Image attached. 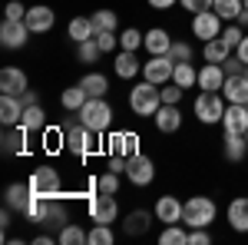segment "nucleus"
<instances>
[{"label": "nucleus", "instance_id": "nucleus-2", "mask_svg": "<svg viewBox=\"0 0 248 245\" xmlns=\"http://www.w3.org/2000/svg\"><path fill=\"white\" fill-rule=\"evenodd\" d=\"M218 215V206L209 196H192L189 202H182V226L189 229H209Z\"/></svg>", "mask_w": 248, "mask_h": 245}, {"label": "nucleus", "instance_id": "nucleus-26", "mask_svg": "<svg viewBox=\"0 0 248 245\" xmlns=\"http://www.w3.org/2000/svg\"><path fill=\"white\" fill-rule=\"evenodd\" d=\"M27 136H30V132L23 130V126H7L3 139H0V143H3V146H0V149H3V156H17V152H23Z\"/></svg>", "mask_w": 248, "mask_h": 245}, {"label": "nucleus", "instance_id": "nucleus-33", "mask_svg": "<svg viewBox=\"0 0 248 245\" xmlns=\"http://www.w3.org/2000/svg\"><path fill=\"white\" fill-rule=\"evenodd\" d=\"M66 33H70L73 43L90 40V37H93V20H90V17H73V20H70V27H66Z\"/></svg>", "mask_w": 248, "mask_h": 245}, {"label": "nucleus", "instance_id": "nucleus-36", "mask_svg": "<svg viewBox=\"0 0 248 245\" xmlns=\"http://www.w3.org/2000/svg\"><path fill=\"white\" fill-rule=\"evenodd\" d=\"M172 83H179L182 90H189L199 83V70L192 66V63H175V70H172Z\"/></svg>", "mask_w": 248, "mask_h": 245}, {"label": "nucleus", "instance_id": "nucleus-47", "mask_svg": "<svg viewBox=\"0 0 248 245\" xmlns=\"http://www.w3.org/2000/svg\"><path fill=\"white\" fill-rule=\"evenodd\" d=\"M93 40L99 43V50H103V53L116 50V43H119V37H116V33H93Z\"/></svg>", "mask_w": 248, "mask_h": 245}, {"label": "nucleus", "instance_id": "nucleus-52", "mask_svg": "<svg viewBox=\"0 0 248 245\" xmlns=\"http://www.w3.org/2000/svg\"><path fill=\"white\" fill-rule=\"evenodd\" d=\"M126 163H129L126 156H113V152H109V169H113V172H119V176H126Z\"/></svg>", "mask_w": 248, "mask_h": 245}, {"label": "nucleus", "instance_id": "nucleus-6", "mask_svg": "<svg viewBox=\"0 0 248 245\" xmlns=\"http://www.w3.org/2000/svg\"><path fill=\"white\" fill-rule=\"evenodd\" d=\"M27 182H30V189H33V196H40V199H53V196L66 199V196H63V179H60V172L53 169V166L33 169Z\"/></svg>", "mask_w": 248, "mask_h": 245}, {"label": "nucleus", "instance_id": "nucleus-32", "mask_svg": "<svg viewBox=\"0 0 248 245\" xmlns=\"http://www.w3.org/2000/svg\"><path fill=\"white\" fill-rule=\"evenodd\" d=\"M79 86L86 90V96H106L109 93V80L103 73H86L83 80H79Z\"/></svg>", "mask_w": 248, "mask_h": 245}, {"label": "nucleus", "instance_id": "nucleus-13", "mask_svg": "<svg viewBox=\"0 0 248 245\" xmlns=\"http://www.w3.org/2000/svg\"><path fill=\"white\" fill-rule=\"evenodd\" d=\"M27 40H30V27H27L23 20H3V23H0V43H3L7 50L27 47Z\"/></svg>", "mask_w": 248, "mask_h": 245}, {"label": "nucleus", "instance_id": "nucleus-48", "mask_svg": "<svg viewBox=\"0 0 248 245\" xmlns=\"http://www.w3.org/2000/svg\"><path fill=\"white\" fill-rule=\"evenodd\" d=\"M179 3H182L189 14H202V10H212V3H215V0H179Z\"/></svg>", "mask_w": 248, "mask_h": 245}, {"label": "nucleus", "instance_id": "nucleus-40", "mask_svg": "<svg viewBox=\"0 0 248 245\" xmlns=\"http://www.w3.org/2000/svg\"><path fill=\"white\" fill-rule=\"evenodd\" d=\"M142 40H146V33H139L136 27H126V30L119 33V47H123V50H139Z\"/></svg>", "mask_w": 248, "mask_h": 245}, {"label": "nucleus", "instance_id": "nucleus-31", "mask_svg": "<svg viewBox=\"0 0 248 245\" xmlns=\"http://www.w3.org/2000/svg\"><path fill=\"white\" fill-rule=\"evenodd\" d=\"M149 222H153V215L146 212V209H136V212H129L126 215V235H146L149 232Z\"/></svg>", "mask_w": 248, "mask_h": 245}, {"label": "nucleus", "instance_id": "nucleus-57", "mask_svg": "<svg viewBox=\"0 0 248 245\" xmlns=\"http://www.w3.org/2000/svg\"><path fill=\"white\" fill-rule=\"evenodd\" d=\"M242 3H245V10H248V0H242Z\"/></svg>", "mask_w": 248, "mask_h": 245}, {"label": "nucleus", "instance_id": "nucleus-25", "mask_svg": "<svg viewBox=\"0 0 248 245\" xmlns=\"http://www.w3.org/2000/svg\"><path fill=\"white\" fill-rule=\"evenodd\" d=\"M225 146H222V152H225V159L229 163H242L248 156V139L242 136V132H225V139H222Z\"/></svg>", "mask_w": 248, "mask_h": 245}, {"label": "nucleus", "instance_id": "nucleus-38", "mask_svg": "<svg viewBox=\"0 0 248 245\" xmlns=\"http://www.w3.org/2000/svg\"><path fill=\"white\" fill-rule=\"evenodd\" d=\"M159 242H162V245H189V232L182 229V222H175V226H166V229H162Z\"/></svg>", "mask_w": 248, "mask_h": 245}, {"label": "nucleus", "instance_id": "nucleus-8", "mask_svg": "<svg viewBox=\"0 0 248 245\" xmlns=\"http://www.w3.org/2000/svg\"><path fill=\"white\" fill-rule=\"evenodd\" d=\"M33 189H30V182H10L7 186V192H3V206L10 209V212H17V215H27L30 212V206H33Z\"/></svg>", "mask_w": 248, "mask_h": 245}, {"label": "nucleus", "instance_id": "nucleus-41", "mask_svg": "<svg viewBox=\"0 0 248 245\" xmlns=\"http://www.w3.org/2000/svg\"><path fill=\"white\" fill-rule=\"evenodd\" d=\"M96 192H109V196H116L119 192V172H103V176H96Z\"/></svg>", "mask_w": 248, "mask_h": 245}, {"label": "nucleus", "instance_id": "nucleus-1", "mask_svg": "<svg viewBox=\"0 0 248 245\" xmlns=\"http://www.w3.org/2000/svg\"><path fill=\"white\" fill-rule=\"evenodd\" d=\"M27 219L30 222H37V226L43 229H63L70 226V212H66V206L60 202V196H53V199H33V206H30V212H27Z\"/></svg>", "mask_w": 248, "mask_h": 245}, {"label": "nucleus", "instance_id": "nucleus-11", "mask_svg": "<svg viewBox=\"0 0 248 245\" xmlns=\"http://www.w3.org/2000/svg\"><path fill=\"white\" fill-rule=\"evenodd\" d=\"M172 70H175V60L169 53H162V57H149V63H142V76L155 83V86H166L172 83Z\"/></svg>", "mask_w": 248, "mask_h": 245}, {"label": "nucleus", "instance_id": "nucleus-42", "mask_svg": "<svg viewBox=\"0 0 248 245\" xmlns=\"http://www.w3.org/2000/svg\"><path fill=\"white\" fill-rule=\"evenodd\" d=\"M113 242H116L113 229H109V226H103V222H96V229L90 232V245H113Z\"/></svg>", "mask_w": 248, "mask_h": 245}, {"label": "nucleus", "instance_id": "nucleus-45", "mask_svg": "<svg viewBox=\"0 0 248 245\" xmlns=\"http://www.w3.org/2000/svg\"><path fill=\"white\" fill-rule=\"evenodd\" d=\"M27 10H30V7H23L20 0H10V3L3 7V20H23V17H27Z\"/></svg>", "mask_w": 248, "mask_h": 245}, {"label": "nucleus", "instance_id": "nucleus-17", "mask_svg": "<svg viewBox=\"0 0 248 245\" xmlns=\"http://www.w3.org/2000/svg\"><path fill=\"white\" fill-rule=\"evenodd\" d=\"M222 130L225 132H248V106L245 103H229L225 116H222Z\"/></svg>", "mask_w": 248, "mask_h": 245}, {"label": "nucleus", "instance_id": "nucleus-37", "mask_svg": "<svg viewBox=\"0 0 248 245\" xmlns=\"http://www.w3.org/2000/svg\"><path fill=\"white\" fill-rule=\"evenodd\" d=\"M57 242H60V245H83V242H90V232H83L77 222H70V226L60 229Z\"/></svg>", "mask_w": 248, "mask_h": 245}, {"label": "nucleus", "instance_id": "nucleus-46", "mask_svg": "<svg viewBox=\"0 0 248 245\" xmlns=\"http://www.w3.org/2000/svg\"><path fill=\"white\" fill-rule=\"evenodd\" d=\"M159 93H162V103H179L182 99V86L179 83H166Z\"/></svg>", "mask_w": 248, "mask_h": 245}, {"label": "nucleus", "instance_id": "nucleus-53", "mask_svg": "<svg viewBox=\"0 0 248 245\" xmlns=\"http://www.w3.org/2000/svg\"><path fill=\"white\" fill-rule=\"evenodd\" d=\"M235 57H238V60H242V63H245V66H248V33H245V37H242V43L235 47Z\"/></svg>", "mask_w": 248, "mask_h": 245}, {"label": "nucleus", "instance_id": "nucleus-9", "mask_svg": "<svg viewBox=\"0 0 248 245\" xmlns=\"http://www.w3.org/2000/svg\"><path fill=\"white\" fill-rule=\"evenodd\" d=\"M222 23H225V20L218 17L215 10H202V14H192V33L202 40V43H209V40L222 37Z\"/></svg>", "mask_w": 248, "mask_h": 245}, {"label": "nucleus", "instance_id": "nucleus-22", "mask_svg": "<svg viewBox=\"0 0 248 245\" xmlns=\"http://www.w3.org/2000/svg\"><path fill=\"white\" fill-rule=\"evenodd\" d=\"M20 116H23L20 96L0 93V123H3V126H20Z\"/></svg>", "mask_w": 248, "mask_h": 245}, {"label": "nucleus", "instance_id": "nucleus-60", "mask_svg": "<svg viewBox=\"0 0 248 245\" xmlns=\"http://www.w3.org/2000/svg\"><path fill=\"white\" fill-rule=\"evenodd\" d=\"M245 106H248V103H245Z\"/></svg>", "mask_w": 248, "mask_h": 245}, {"label": "nucleus", "instance_id": "nucleus-51", "mask_svg": "<svg viewBox=\"0 0 248 245\" xmlns=\"http://www.w3.org/2000/svg\"><path fill=\"white\" fill-rule=\"evenodd\" d=\"M222 70H225V73H245V63H242V60H238V57H229V60H225V63H222Z\"/></svg>", "mask_w": 248, "mask_h": 245}, {"label": "nucleus", "instance_id": "nucleus-10", "mask_svg": "<svg viewBox=\"0 0 248 245\" xmlns=\"http://www.w3.org/2000/svg\"><path fill=\"white\" fill-rule=\"evenodd\" d=\"M90 215H93V222L113 226L116 215H119L116 196H109V192H93V196H90Z\"/></svg>", "mask_w": 248, "mask_h": 245}, {"label": "nucleus", "instance_id": "nucleus-7", "mask_svg": "<svg viewBox=\"0 0 248 245\" xmlns=\"http://www.w3.org/2000/svg\"><path fill=\"white\" fill-rule=\"evenodd\" d=\"M225 96L222 93H202L195 96V119L202 123V126H215V123H222V116H225Z\"/></svg>", "mask_w": 248, "mask_h": 245}, {"label": "nucleus", "instance_id": "nucleus-24", "mask_svg": "<svg viewBox=\"0 0 248 245\" xmlns=\"http://www.w3.org/2000/svg\"><path fill=\"white\" fill-rule=\"evenodd\" d=\"M225 219H229V226L235 229V232H248V196L232 199V202H229V212H225Z\"/></svg>", "mask_w": 248, "mask_h": 245}, {"label": "nucleus", "instance_id": "nucleus-39", "mask_svg": "<svg viewBox=\"0 0 248 245\" xmlns=\"http://www.w3.org/2000/svg\"><path fill=\"white\" fill-rule=\"evenodd\" d=\"M99 53H103V50H99V43H96L93 37L83 40V43H77V60H79V63H96Z\"/></svg>", "mask_w": 248, "mask_h": 245}, {"label": "nucleus", "instance_id": "nucleus-43", "mask_svg": "<svg viewBox=\"0 0 248 245\" xmlns=\"http://www.w3.org/2000/svg\"><path fill=\"white\" fill-rule=\"evenodd\" d=\"M169 57L175 60V63H192V43H186V40H172Z\"/></svg>", "mask_w": 248, "mask_h": 245}, {"label": "nucleus", "instance_id": "nucleus-56", "mask_svg": "<svg viewBox=\"0 0 248 245\" xmlns=\"http://www.w3.org/2000/svg\"><path fill=\"white\" fill-rule=\"evenodd\" d=\"M235 23H238V27H248V10H242V14H238V20H235Z\"/></svg>", "mask_w": 248, "mask_h": 245}, {"label": "nucleus", "instance_id": "nucleus-35", "mask_svg": "<svg viewBox=\"0 0 248 245\" xmlns=\"http://www.w3.org/2000/svg\"><path fill=\"white\" fill-rule=\"evenodd\" d=\"M90 20H93V33H116V27H119V17L113 10H96Z\"/></svg>", "mask_w": 248, "mask_h": 245}, {"label": "nucleus", "instance_id": "nucleus-19", "mask_svg": "<svg viewBox=\"0 0 248 245\" xmlns=\"http://www.w3.org/2000/svg\"><path fill=\"white\" fill-rule=\"evenodd\" d=\"M225 70H222V63H205L202 70H199V86L205 90V93H222V83H225Z\"/></svg>", "mask_w": 248, "mask_h": 245}, {"label": "nucleus", "instance_id": "nucleus-23", "mask_svg": "<svg viewBox=\"0 0 248 245\" xmlns=\"http://www.w3.org/2000/svg\"><path fill=\"white\" fill-rule=\"evenodd\" d=\"M142 47L149 50V57H162V53H169V50H172L169 30H162V27H153V30L146 33V40H142Z\"/></svg>", "mask_w": 248, "mask_h": 245}, {"label": "nucleus", "instance_id": "nucleus-27", "mask_svg": "<svg viewBox=\"0 0 248 245\" xmlns=\"http://www.w3.org/2000/svg\"><path fill=\"white\" fill-rule=\"evenodd\" d=\"M232 53H235V50H232V47H229L222 37H215V40H209V43H202V57H205V63H225Z\"/></svg>", "mask_w": 248, "mask_h": 245}, {"label": "nucleus", "instance_id": "nucleus-16", "mask_svg": "<svg viewBox=\"0 0 248 245\" xmlns=\"http://www.w3.org/2000/svg\"><path fill=\"white\" fill-rule=\"evenodd\" d=\"M155 130L159 132H179L182 130V113H179V103H162L153 116Z\"/></svg>", "mask_w": 248, "mask_h": 245}, {"label": "nucleus", "instance_id": "nucleus-44", "mask_svg": "<svg viewBox=\"0 0 248 245\" xmlns=\"http://www.w3.org/2000/svg\"><path fill=\"white\" fill-rule=\"evenodd\" d=\"M242 37H245V33H242V27H238V23H229V27H222V40L229 43L232 50L242 43Z\"/></svg>", "mask_w": 248, "mask_h": 245}, {"label": "nucleus", "instance_id": "nucleus-55", "mask_svg": "<svg viewBox=\"0 0 248 245\" xmlns=\"http://www.w3.org/2000/svg\"><path fill=\"white\" fill-rule=\"evenodd\" d=\"M20 103H23V106H33V103H40V99H37L33 90H27V93H20Z\"/></svg>", "mask_w": 248, "mask_h": 245}, {"label": "nucleus", "instance_id": "nucleus-12", "mask_svg": "<svg viewBox=\"0 0 248 245\" xmlns=\"http://www.w3.org/2000/svg\"><path fill=\"white\" fill-rule=\"evenodd\" d=\"M126 179L133 182V186H149L155 179V163L149 156H142V152H136L133 159L126 163Z\"/></svg>", "mask_w": 248, "mask_h": 245}, {"label": "nucleus", "instance_id": "nucleus-18", "mask_svg": "<svg viewBox=\"0 0 248 245\" xmlns=\"http://www.w3.org/2000/svg\"><path fill=\"white\" fill-rule=\"evenodd\" d=\"M222 96L225 103H248V76L245 73H232L222 83Z\"/></svg>", "mask_w": 248, "mask_h": 245}, {"label": "nucleus", "instance_id": "nucleus-21", "mask_svg": "<svg viewBox=\"0 0 248 245\" xmlns=\"http://www.w3.org/2000/svg\"><path fill=\"white\" fill-rule=\"evenodd\" d=\"M155 219H159V222H166V226L182 222V202H179L175 196H162V199L155 202Z\"/></svg>", "mask_w": 248, "mask_h": 245}, {"label": "nucleus", "instance_id": "nucleus-49", "mask_svg": "<svg viewBox=\"0 0 248 245\" xmlns=\"http://www.w3.org/2000/svg\"><path fill=\"white\" fill-rule=\"evenodd\" d=\"M209 242H212L209 229H192L189 232V245H209Z\"/></svg>", "mask_w": 248, "mask_h": 245}, {"label": "nucleus", "instance_id": "nucleus-14", "mask_svg": "<svg viewBox=\"0 0 248 245\" xmlns=\"http://www.w3.org/2000/svg\"><path fill=\"white\" fill-rule=\"evenodd\" d=\"M23 23L30 27V33H50V30H53V23H57V14H53V7L37 3V7H30V10H27Z\"/></svg>", "mask_w": 248, "mask_h": 245}, {"label": "nucleus", "instance_id": "nucleus-30", "mask_svg": "<svg viewBox=\"0 0 248 245\" xmlns=\"http://www.w3.org/2000/svg\"><path fill=\"white\" fill-rule=\"evenodd\" d=\"M86 99H90V96H86V90L77 83V86H66V90H63V96H60V106H63L66 113H79Z\"/></svg>", "mask_w": 248, "mask_h": 245}, {"label": "nucleus", "instance_id": "nucleus-28", "mask_svg": "<svg viewBox=\"0 0 248 245\" xmlns=\"http://www.w3.org/2000/svg\"><path fill=\"white\" fill-rule=\"evenodd\" d=\"M20 126H23L27 132H40V130H46V113H43V106H40V103H33V106H23Z\"/></svg>", "mask_w": 248, "mask_h": 245}, {"label": "nucleus", "instance_id": "nucleus-3", "mask_svg": "<svg viewBox=\"0 0 248 245\" xmlns=\"http://www.w3.org/2000/svg\"><path fill=\"white\" fill-rule=\"evenodd\" d=\"M77 116H79V123H83V126H90V130L99 132V136L113 126V106L106 103V96H90Z\"/></svg>", "mask_w": 248, "mask_h": 245}, {"label": "nucleus", "instance_id": "nucleus-58", "mask_svg": "<svg viewBox=\"0 0 248 245\" xmlns=\"http://www.w3.org/2000/svg\"><path fill=\"white\" fill-rule=\"evenodd\" d=\"M245 76H248V66H245Z\"/></svg>", "mask_w": 248, "mask_h": 245}, {"label": "nucleus", "instance_id": "nucleus-29", "mask_svg": "<svg viewBox=\"0 0 248 245\" xmlns=\"http://www.w3.org/2000/svg\"><path fill=\"white\" fill-rule=\"evenodd\" d=\"M113 70H116V76H119V80H133V76L142 70V66H139V60H136V50H123V53L116 57Z\"/></svg>", "mask_w": 248, "mask_h": 245}, {"label": "nucleus", "instance_id": "nucleus-59", "mask_svg": "<svg viewBox=\"0 0 248 245\" xmlns=\"http://www.w3.org/2000/svg\"><path fill=\"white\" fill-rule=\"evenodd\" d=\"M245 139H248V132H245Z\"/></svg>", "mask_w": 248, "mask_h": 245}, {"label": "nucleus", "instance_id": "nucleus-4", "mask_svg": "<svg viewBox=\"0 0 248 245\" xmlns=\"http://www.w3.org/2000/svg\"><path fill=\"white\" fill-rule=\"evenodd\" d=\"M96 143H99V132H93L90 126H83V123H66L63 126V146L79 156V159H86L90 152H96Z\"/></svg>", "mask_w": 248, "mask_h": 245}, {"label": "nucleus", "instance_id": "nucleus-34", "mask_svg": "<svg viewBox=\"0 0 248 245\" xmlns=\"http://www.w3.org/2000/svg\"><path fill=\"white\" fill-rule=\"evenodd\" d=\"M212 10L225 20V23H235L238 14L245 10V3H242V0H215V3H212Z\"/></svg>", "mask_w": 248, "mask_h": 245}, {"label": "nucleus", "instance_id": "nucleus-50", "mask_svg": "<svg viewBox=\"0 0 248 245\" xmlns=\"http://www.w3.org/2000/svg\"><path fill=\"white\" fill-rule=\"evenodd\" d=\"M60 143H63V130H50V132H43V146H46V149H57Z\"/></svg>", "mask_w": 248, "mask_h": 245}, {"label": "nucleus", "instance_id": "nucleus-15", "mask_svg": "<svg viewBox=\"0 0 248 245\" xmlns=\"http://www.w3.org/2000/svg\"><path fill=\"white\" fill-rule=\"evenodd\" d=\"M30 90V80L20 66H3L0 70V93H10V96H20Z\"/></svg>", "mask_w": 248, "mask_h": 245}, {"label": "nucleus", "instance_id": "nucleus-54", "mask_svg": "<svg viewBox=\"0 0 248 245\" xmlns=\"http://www.w3.org/2000/svg\"><path fill=\"white\" fill-rule=\"evenodd\" d=\"M179 0H149V7L153 10H169V7H175Z\"/></svg>", "mask_w": 248, "mask_h": 245}, {"label": "nucleus", "instance_id": "nucleus-5", "mask_svg": "<svg viewBox=\"0 0 248 245\" xmlns=\"http://www.w3.org/2000/svg\"><path fill=\"white\" fill-rule=\"evenodd\" d=\"M159 106H162V93H159L155 83L142 80L139 86H133V93H129V110H133L136 116H155Z\"/></svg>", "mask_w": 248, "mask_h": 245}, {"label": "nucleus", "instance_id": "nucleus-20", "mask_svg": "<svg viewBox=\"0 0 248 245\" xmlns=\"http://www.w3.org/2000/svg\"><path fill=\"white\" fill-rule=\"evenodd\" d=\"M109 152L113 156H126V159H133L136 152H139V136L136 132H113L109 136Z\"/></svg>", "mask_w": 248, "mask_h": 245}]
</instances>
